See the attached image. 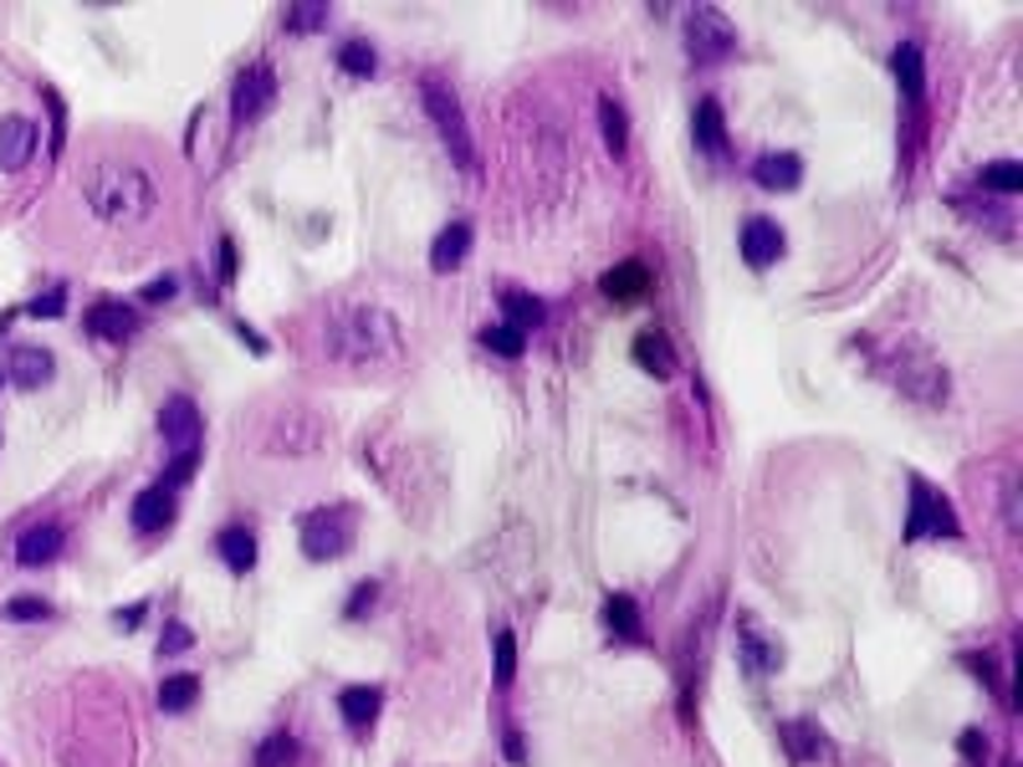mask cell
Here are the masks:
<instances>
[{"instance_id": "484cf974", "label": "cell", "mask_w": 1023, "mask_h": 767, "mask_svg": "<svg viewBox=\"0 0 1023 767\" xmlns=\"http://www.w3.org/2000/svg\"><path fill=\"white\" fill-rule=\"evenodd\" d=\"M982 185H993V190H1019L1023 169L1013 159H1003V164H993V169H982Z\"/></svg>"}, {"instance_id": "7a4b0ae2", "label": "cell", "mask_w": 1023, "mask_h": 767, "mask_svg": "<svg viewBox=\"0 0 1023 767\" xmlns=\"http://www.w3.org/2000/svg\"><path fill=\"white\" fill-rule=\"evenodd\" d=\"M194 169L144 129H92L36 210V241L82 271H138L194 231Z\"/></svg>"}, {"instance_id": "277c9868", "label": "cell", "mask_w": 1023, "mask_h": 767, "mask_svg": "<svg viewBox=\"0 0 1023 767\" xmlns=\"http://www.w3.org/2000/svg\"><path fill=\"white\" fill-rule=\"evenodd\" d=\"M338 471V425L333 414L308 394H262L241 404L231 445H225V476L241 497L262 507H297L333 487Z\"/></svg>"}, {"instance_id": "d6986e66", "label": "cell", "mask_w": 1023, "mask_h": 767, "mask_svg": "<svg viewBox=\"0 0 1023 767\" xmlns=\"http://www.w3.org/2000/svg\"><path fill=\"white\" fill-rule=\"evenodd\" d=\"M343 722H348V732H364V722H374V711H379V691H369V686H348L338 701Z\"/></svg>"}, {"instance_id": "f1b7e54d", "label": "cell", "mask_w": 1023, "mask_h": 767, "mask_svg": "<svg viewBox=\"0 0 1023 767\" xmlns=\"http://www.w3.org/2000/svg\"><path fill=\"white\" fill-rule=\"evenodd\" d=\"M701 144L722 148V113H716V103H701Z\"/></svg>"}, {"instance_id": "5b68a950", "label": "cell", "mask_w": 1023, "mask_h": 767, "mask_svg": "<svg viewBox=\"0 0 1023 767\" xmlns=\"http://www.w3.org/2000/svg\"><path fill=\"white\" fill-rule=\"evenodd\" d=\"M31 767H138L144 716L134 680L108 670H62L21 707Z\"/></svg>"}, {"instance_id": "4dcf8cb0", "label": "cell", "mask_w": 1023, "mask_h": 767, "mask_svg": "<svg viewBox=\"0 0 1023 767\" xmlns=\"http://www.w3.org/2000/svg\"><path fill=\"white\" fill-rule=\"evenodd\" d=\"M343 67H348V73H374V52L364 42H354L343 52Z\"/></svg>"}, {"instance_id": "ac0fdd59", "label": "cell", "mask_w": 1023, "mask_h": 767, "mask_svg": "<svg viewBox=\"0 0 1023 767\" xmlns=\"http://www.w3.org/2000/svg\"><path fill=\"white\" fill-rule=\"evenodd\" d=\"M134 327V312L123 308V302H98V308H88V333H98V338H123Z\"/></svg>"}, {"instance_id": "30bf717a", "label": "cell", "mask_w": 1023, "mask_h": 767, "mask_svg": "<svg viewBox=\"0 0 1023 767\" xmlns=\"http://www.w3.org/2000/svg\"><path fill=\"white\" fill-rule=\"evenodd\" d=\"M312 732H302V726H277L262 747H256V767H308L312 757Z\"/></svg>"}, {"instance_id": "ffe728a7", "label": "cell", "mask_w": 1023, "mask_h": 767, "mask_svg": "<svg viewBox=\"0 0 1023 767\" xmlns=\"http://www.w3.org/2000/svg\"><path fill=\"white\" fill-rule=\"evenodd\" d=\"M757 185H768V190H793V185H799V159H793V154H763V159H757Z\"/></svg>"}, {"instance_id": "52a82bcc", "label": "cell", "mask_w": 1023, "mask_h": 767, "mask_svg": "<svg viewBox=\"0 0 1023 767\" xmlns=\"http://www.w3.org/2000/svg\"><path fill=\"white\" fill-rule=\"evenodd\" d=\"M164 441L175 445V471H169V481L164 487H175L179 476L194 466V451H200V414H194V404L185 394H175L169 404H164Z\"/></svg>"}, {"instance_id": "7402d4cb", "label": "cell", "mask_w": 1023, "mask_h": 767, "mask_svg": "<svg viewBox=\"0 0 1023 767\" xmlns=\"http://www.w3.org/2000/svg\"><path fill=\"white\" fill-rule=\"evenodd\" d=\"M507 318H512V333H533V323H543V308H537L533 297H522V292H507Z\"/></svg>"}, {"instance_id": "cb8c5ba5", "label": "cell", "mask_w": 1023, "mask_h": 767, "mask_svg": "<svg viewBox=\"0 0 1023 767\" xmlns=\"http://www.w3.org/2000/svg\"><path fill=\"white\" fill-rule=\"evenodd\" d=\"M466 241H471V231H466V225H451V231L435 241V266H456L460 256H466Z\"/></svg>"}, {"instance_id": "4fadbf2b", "label": "cell", "mask_w": 1023, "mask_h": 767, "mask_svg": "<svg viewBox=\"0 0 1023 767\" xmlns=\"http://www.w3.org/2000/svg\"><path fill=\"white\" fill-rule=\"evenodd\" d=\"M277 98V88H271V73L267 67H252V73H241L236 82V123H252L262 108Z\"/></svg>"}, {"instance_id": "3957f363", "label": "cell", "mask_w": 1023, "mask_h": 767, "mask_svg": "<svg viewBox=\"0 0 1023 767\" xmlns=\"http://www.w3.org/2000/svg\"><path fill=\"white\" fill-rule=\"evenodd\" d=\"M445 308L415 277H358L318 292L287 318L297 369L323 383L389 389L425 369L441 343Z\"/></svg>"}, {"instance_id": "f546056e", "label": "cell", "mask_w": 1023, "mask_h": 767, "mask_svg": "<svg viewBox=\"0 0 1023 767\" xmlns=\"http://www.w3.org/2000/svg\"><path fill=\"white\" fill-rule=\"evenodd\" d=\"M5 620H15V624L46 620V604H42V599H11V604H5Z\"/></svg>"}, {"instance_id": "8fae6325", "label": "cell", "mask_w": 1023, "mask_h": 767, "mask_svg": "<svg viewBox=\"0 0 1023 767\" xmlns=\"http://www.w3.org/2000/svg\"><path fill=\"white\" fill-rule=\"evenodd\" d=\"M425 108H431V119L441 123L445 144L456 148V159L466 164V169H471V164H476V154H471V138H466V123H460L456 103H445V88H441V82H425Z\"/></svg>"}, {"instance_id": "ba28073f", "label": "cell", "mask_w": 1023, "mask_h": 767, "mask_svg": "<svg viewBox=\"0 0 1023 767\" xmlns=\"http://www.w3.org/2000/svg\"><path fill=\"white\" fill-rule=\"evenodd\" d=\"M348 543H354V512L348 507H323L302 522L308 558H338V553H348Z\"/></svg>"}, {"instance_id": "836d02e7", "label": "cell", "mask_w": 1023, "mask_h": 767, "mask_svg": "<svg viewBox=\"0 0 1023 767\" xmlns=\"http://www.w3.org/2000/svg\"><path fill=\"white\" fill-rule=\"evenodd\" d=\"M31 312H36V318H57V312H62V292L36 297V302H31Z\"/></svg>"}, {"instance_id": "2e32d148", "label": "cell", "mask_w": 1023, "mask_h": 767, "mask_svg": "<svg viewBox=\"0 0 1023 767\" xmlns=\"http://www.w3.org/2000/svg\"><path fill=\"white\" fill-rule=\"evenodd\" d=\"M175 516V487H148L144 497H138V507H134V527L138 532H159L164 522Z\"/></svg>"}, {"instance_id": "44dd1931", "label": "cell", "mask_w": 1023, "mask_h": 767, "mask_svg": "<svg viewBox=\"0 0 1023 767\" xmlns=\"http://www.w3.org/2000/svg\"><path fill=\"white\" fill-rule=\"evenodd\" d=\"M194 696H200V680H194V676H169V680L159 686L164 711H185V707L194 701Z\"/></svg>"}, {"instance_id": "d6a6232c", "label": "cell", "mask_w": 1023, "mask_h": 767, "mask_svg": "<svg viewBox=\"0 0 1023 767\" xmlns=\"http://www.w3.org/2000/svg\"><path fill=\"white\" fill-rule=\"evenodd\" d=\"M318 21H327V11H323V5H302V11L292 15V26H297V31H308V26H318Z\"/></svg>"}, {"instance_id": "6da1fadb", "label": "cell", "mask_w": 1023, "mask_h": 767, "mask_svg": "<svg viewBox=\"0 0 1023 767\" xmlns=\"http://www.w3.org/2000/svg\"><path fill=\"white\" fill-rule=\"evenodd\" d=\"M487 221L512 262L579 271L635 215L630 119L583 62H537L487 98Z\"/></svg>"}, {"instance_id": "d4e9b609", "label": "cell", "mask_w": 1023, "mask_h": 767, "mask_svg": "<svg viewBox=\"0 0 1023 767\" xmlns=\"http://www.w3.org/2000/svg\"><path fill=\"white\" fill-rule=\"evenodd\" d=\"M604 287H609V297L620 292V297H640V287H645V271L640 266H614L604 277Z\"/></svg>"}, {"instance_id": "7c38bea8", "label": "cell", "mask_w": 1023, "mask_h": 767, "mask_svg": "<svg viewBox=\"0 0 1023 767\" xmlns=\"http://www.w3.org/2000/svg\"><path fill=\"white\" fill-rule=\"evenodd\" d=\"M62 527L57 522H31L21 537H15V563L21 568H46V563H57V553H62Z\"/></svg>"}, {"instance_id": "9a60e30c", "label": "cell", "mask_w": 1023, "mask_h": 767, "mask_svg": "<svg viewBox=\"0 0 1023 767\" xmlns=\"http://www.w3.org/2000/svg\"><path fill=\"white\" fill-rule=\"evenodd\" d=\"M52 369H57V358L46 354V348H36V343H26V348H15L11 354V379L21 383V389H36V383L52 379Z\"/></svg>"}, {"instance_id": "1f68e13d", "label": "cell", "mask_w": 1023, "mask_h": 767, "mask_svg": "<svg viewBox=\"0 0 1023 767\" xmlns=\"http://www.w3.org/2000/svg\"><path fill=\"white\" fill-rule=\"evenodd\" d=\"M487 343H497V348H502V354H522V333H512V327H491V333H487Z\"/></svg>"}, {"instance_id": "8992f818", "label": "cell", "mask_w": 1023, "mask_h": 767, "mask_svg": "<svg viewBox=\"0 0 1023 767\" xmlns=\"http://www.w3.org/2000/svg\"><path fill=\"white\" fill-rule=\"evenodd\" d=\"M42 103L46 88H31V82H15L11 73H0V210L15 205L31 190L46 129Z\"/></svg>"}, {"instance_id": "9c48e42d", "label": "cell", "mask_w": 1023, "mask_h": 767, "mask_svg": "<svg viewBox=\"0 0 1023 767\" xmlns=\"http://www.w3.org/2000/svg\"><path fill=\"white\" fill-rule=\"evenodd\" d=\"M686 42H691V57L712 62V57H727L732 46H737V36H732L727 15L712 11V5H701V11L686 21Z\"/></svg>"}, {"instance_id": "e0dca14e", "label": "cell", "mask_w": 1023, "mask_h": 767, "mask_svg": "<svg viewBox=\"0 0 1023 767\" xmlns=\"http://www.w3.org/2000/svg\"><path fill=\"white\" fill-rule=\"evenodd\" d=\"M911 537H932V532H952V516H947V507L936 502L932 491L921 487L916 481V512H911Z\"/></svg>"}, {"instance_id": "5bb4252c", "label": "cell", "mask_w": 1023, "mask_h": 767, "mask_svg": "<svg viewBox=\"0 0 1023 767\" xmlns=\"http://www.w3.org/2000/svg\"><path fill=\"white\" fill-rule=\"evenodd\" d=\"M742 252H747V262H753V266L778 262V256H783V231H778L772 221H763V215H757V221L742 225Z\"/></svg>"}, {"instance_id": "603a6c76", "label": "cell", "mask_w": 1023, "mask_h": 767, "mask_svg": "<svg viewBox=\"0 0 1023 767\" xmlns=\"http://www.w3.org/2000/svg\"><path fill=\"white\" fill-rule=\"evenodd\" d=\"M221 547H225V563L236 568V574H246L252 568V558H256V543H252V532H241V527H231L221 537Z\"/></svg>"}, {"instance_id": "83f0119b", "label": "cell", "mask_w": 1023, "mask_h": 767, "mask_svg": "<svg viewBox=\"0 0 1023 767\" xmlns=\"http://www.w3.org/2000/svg\"><path fill=\"white\" fill-rule=\"evenodd\" d=\"M635 358H640V364H651V369H655V364L666 369V364H670L666 338H660V333H645V338H640V348H635Z\"/></svg>"}, {"instance_id": "4316f807", "label": "cell", "mask_w": 1023, "mask_h": 767, "mask_svg": "<svg viewBox=\"0 0 1023 767\" xmlns=\"http://www.w3.org/2000/svg\"><path fill=\"white\" fill-rule=\"evenodd\" d=\"M896 73L905 77V92L916 98V92H921V57H916V46H901V52H896Z\"/></svg>"}]
</instances>
